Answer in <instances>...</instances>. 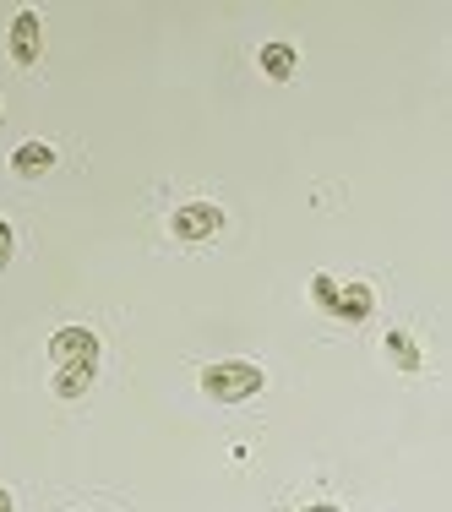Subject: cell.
<instances>
[{"label":"cell","mask_w":452,"mask_h":512,"mask_svg":"<svg viewBox=\"0 0 452 512\" xmlns=\"http://www.w3.org/2000/svg\"><path fill=\"white\" fill-rule=\"evenodd\" d=\"M262 382L267 376L256 371V365H246V360H218V365L202 371V393L213 398V404H246V398L262 393Z\"/></svg>","instance_id":"cell-1"},{"label":"cell","mask_w":452,"mask_h":512,"mask_svg":"<svg viewBox=\"0 0 452 512\" xmlns=\"http://www.w3.org/2000/svg\"><path fill=\"white\" fill-rule=\"evenodd\" d=\"M50 164H55V148H50V142H22V148L11 153V169H17L22 180L50 175Z\"/></svg>","instance_id":"cell-6"},{"label":"cell","mask_w":452,"mask_h":512,"mask_svg":"<svg viewBox=\"0 0 452 512\" xmlns=\"http://www.w3.org/2000/svg\"><path fill=\"white\" fill-rule=\"evenodd\" d=\"M0 512H17V502H11V491L0 485Z\"/></svg>","instance_id":"cell-11"},{"label":"cell","mask_w":452,"mask_h":512,"mask_svg":"<svg viewBox=\"0 0 452 512\" xmlns=\"http://www.w3.org/2000/svg\"><path fill=\"white\" fill-rule=\"evenodd\" d=\"M387 360H393L398 371H420V349H414V338L393 327V333H387Z\"/></svg>","instance_id":"cell-9"},{"label":"cell","mask_w":452,"mask_h":512,"mask_svg":"<svg viewBox=\"0 0 452 512\" xmlns=\"http://www.w3.org/2000/svg\"><path fill=\"white\" fill-rule=\"evenodd\" d=\"M39 50H44L39 11H17V22H11V60H17V66H33Z\"/></svg>","instance_id":"cell-5"},{"label":"cell","mask_w":452,"mask_h":512,"mask_svg":"<svg viewBox=\"0 0 452 512\" xmlns=\"http://www.w3.org/2000/svg\"><path fill=\"white\" fill-rule=\"evenodd\" d=\"M93 376H99V365H55V393L60 398H82L93 387Z\"/></svg>","instance_id":"cell-7"},{"label":"cell","mask_w":452,"mask_h":512,"mask_svg":"<svg viewBox=\"0 0 452 512\" xmlns=\"http://www.w3.org/2000/svg\"><path fill=\"white\" fill-rule=\"evenodd\" d=\"M300 512H338L333 502H316V507H300Z\"/></svg>","instance_id":"cell-12"},{"label":"cell","mask_w":452,"mask_h":512,"mask_svg":"<svg viewBox=\"0 0 452 512\" xmlns=\"http://www.w3.org/2000/svg\"><path fill=\"white\" fill-rule=\"evenodd\" d=\"M11 251H17V235H11V224L0 218V273L11 267Z\"/></svg>","instance_id":"cell-10"},{"label":"cell","mask_w":452,"mask_h":512,"mask_svg":"<svg viewBox=\"0 0 452 512\" xmlns=\"http://www.w3.org/2000/svg\"><path fill=\"white\" fill-rule=\"evenodd\" d=\"M262 71L273 82H289V77H295V50H289V44H267V50H262Z\"/></svg>","instance_id":"cell-8"},{"label":"cell","mask_w":452,"mask_h":512,"mask_svg":"<svg viewBox=\"0 0 452 512\" xmlns=\"http://www.w3.org/2000/svg\"><path fill=\"white\" fill-rule=\"evenodd\" d=\"M50 360L55 365H99V333L93 327H60L50 338Z\"/></svg>","instance_id":"cell-3"},{"label":"cell","mask_w":452,"mask_h":512,"mask_svg":"<svg viewBox=\"0 0 452 512\" xmlns=\"http://www.w3.org/2000/svg\"><path fill=\"white\" fill-rule=\"evenodd\" d=\"M311 300H316L322 311L344 316V322H365V316L376 311L371 284H333L327 273H316V278H311Z\"/></svg>","instance_id":"cell-2"},{"label":"cell","mask_w":452,"mask_h":512,"mask_svg":"<svg viewBox=\"0 0 452 512\" xmlns=\"http://www.w3.org/2000/svg\"><path fill=\"white\" fill-rule=\"evenodd\" d=\"M169 229H175V240H207V235H218V229H224V207H213V202H186V207H175Z\"/></svg>","instance_id":"cell-4"}]
</instances>
